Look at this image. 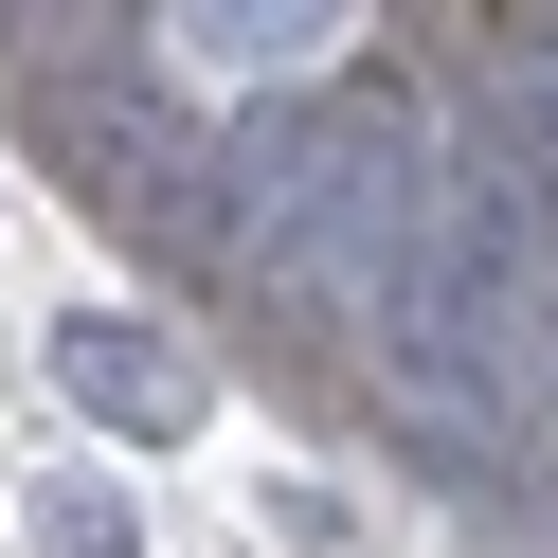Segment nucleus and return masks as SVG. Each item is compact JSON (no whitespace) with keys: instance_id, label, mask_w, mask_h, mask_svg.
Returning a JSON list of instances; mask_svg holds the SVG:
<instances>
[{"instance_id":"nucleus-3","label":"nucleus","mask_w":558,"mask_h":558,"mask_svg":"<svg viewBox=\"0 0 558 558\" xmlns=\"http://www.w3.org/2000/svg\"><path fill=\"white\" fill-rule=\"evenodd\" d=\"M54 397H73L90 433H126V450H181L198 414H217V378H198V342H181V325L73 306V325H54Z\"/></svg>"},{"instance_id":"nucleus-1","label":"nucleus","mask_w":558,"mask_h":558,"mask_svg":"<svg viewBox=\"0 0 558 558\" xmlns=\"http://www.w3.org/2000/svg\"><path fill=\"white\" fill-rule=\"evenodd\" d=\"M450 145L414 126V90H289L217 145V253L270 270L306 325H397L414 253H433Z\"/></svg>"},{"instance_id":"nucleus-5","label":"nucleus","mask_w":558,"mask_h":558,"mask_svg":"<svg viewBox=\"0 0 558 558\" xmlns=\"http://www.w3.org/2000/svg\"><path fill=\"white\" fill-rule=\"evenodd\" d=\"M37 541H54V558H126V505H109V486H54Z\"/></svg>"},{"instance_id":"nucleus-2","label":"nucleus","mask_w":558,"mask_h":558,"mask_svg":"<svg viewBox=\"0 0 558 558\" xmlns=\"http://www.w3.org/2000/svg\"><path fill=\"white\" fill-rule=\"evenodd\" d=\"M54 162H73V198L90 217H126V234H162V253H181V234H217V162H198V126L162 109L145 73H54Z\"/></svg>"},{"instance_id":"nucleus-4","label":"nucleus","mask_w":558,"mask_h":558,"mask_svg":"<svg viewBox=\"0 0 558 558\" xmlns=\"http://www.w3.org/2000/svg\"><path fill=\"white\" fill-rule=\"evenodd\" d=\"M325 37H342V0H198V19H162V54L181 73H234V90H270V73H325Z\"/></svg>"}]
</instances>
